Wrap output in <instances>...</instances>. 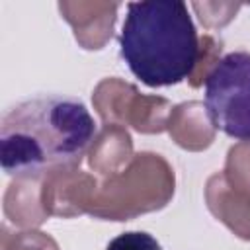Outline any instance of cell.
Returning a JSON list of instances; mask_svg holds the SVG:
<instances>
[{"label":"cell","mask_w":250,"mask_h":250,"mask_svg":"<svg viewBox=\"0 0 250 250\" xmlns=\"http://www.w3.org/2000/svg\"><path fill=\"white\" fill-rule=\"evenodd\" d=\"M96 137L84 102L41 94L12 105L0 123V162L10 176L41 174L76 162Z\"/></svg>","instance_id":"obj_1"},{"label":"cell","mask_w":250,"mask_h":250,"mask_svg":"<svg viewBox=\"0 0 250 250\" xmlns=\"http://www.w3.org/2000/svg\"><path fill=\"white\" fill-rule=\"evenodd\" d=\"M119 55L131 74L150 88L184 82L199 61L197 29L182 0L129 2Z\"/></svg>","instance_id":"obj_2"},{"label":"cell","mask_w":250,"mask_h":250,"mask_svg":"<svg viewBox=\"0 0 250 250\" xmlns=\"http://www.w3.org/2000/svg\"><path fill=\"white\" fill-rule=\"evenodd\" d=\"M205 107L215 129L236 141H250V53L221 57L205 78Z\"/></svg>","instance_id":"obj_3"},{"label":"cell","mask_w":250,"mask_h":250,"mask_svg":"<svg viewBox=\"0 0 250 250\" xmlns=\"http://www.w3.org/2000/svg\"><path fill=\"white\" fill-rule=\"evenodd\" d=\"M105 250H162V246L148 232L129 230V232H121L115 238H111Z\"/></svg>","instance_id":"obj_4"}]
</instances>
